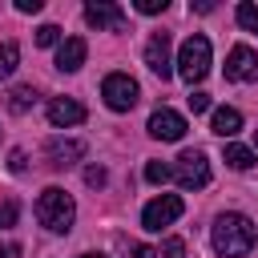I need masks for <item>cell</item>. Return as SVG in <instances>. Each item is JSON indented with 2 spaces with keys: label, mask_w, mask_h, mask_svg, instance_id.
<instances>
[{
  "label": "cell",
  "mask_w": 258,
  "mask_h": 258,
  "mask_svg": "<svg viewBox=\"0 0 258 258\" xmlns=\"http://www.w3.org/2000/svg\"><path fill=\"white\" fill-rule=\"evenodd\" d=\"M214 250L222 254V258H242V254H250L254 250V242H258V230H254V222L246 218V214H222L218 222H214Z\"/></svg>",
  "instance_id": "1"
},
{
  "label": "cell",
  "mask_w": 258,
  "mask_h": 258,
  "mask_svg": "<svg viewBox=\"0 0 258 258\" xmlns=\"http://www.w3.org/2000/svg\"><path fill=\"white\" fill-rule=\"evenodd\" d=\"M36 218H40L44 230L69 234V226H73V218H77V206H73V198H69L60 185H48V189L36 198Z\"/></svg>",
  "instance_id": "2"
},
{
  "label": "cell",
  "mask_w": 258,
  "mask_h": 258,
  "mask_svg": "<svg viewBox=\"0 0 258 258\" xmlns=\"http://www.w3.org/2000/svg\"><path fill=\"white\" fill-rule=\"evenodd\" d=\"M177 73L189 81V85H198L206 73H210V40L206 36H185L181 40V48H177Z\"/></svg>",
  "instance_id": "3"
},
{
  "label": "cell",
  "mask_w": 258,
  "mask_h": 258,
  "mask_svg": "<svg viewBox=\"0 0 258 258\" xmlns=\"http://www.w3.org/2000/svg\"><path fill=\"white\" fill-rule=\"evenodd\" d=\"M137 81L129 77V73H109L105 81H101V97H105V105L109 109H117V113H129L133 105H137Z\"/></svg>",
  "instance_id": "4"
},
{
  "label": "cell",
  "mask_w": 258,
  "mask_h": 258,
  "mask_svg": "<svg viewBox=\"0 0 258 258\" xmlns=\"http://www.w3.org/2000/svg\"><path fill=\"white\" fill-rule=\"evenodd\" d=\"M173 177H177L181 189H202V185H210V161H206V153H202V149H185V153L173 161Z\"/></svg>",
  "instance_id": "5"
},
{
  "label": "cell",
  "mask_w": 258,
  "mask_h": 258,
  "mask_svg": "<svg viewBox=\"0 0 258 258\" xmlns=\"http://www.w3.org/2000/svg\"><path fill=\"white\" fill-rule=\"evenodd\" d=\"M181 210H185V206H181V198H177V194H161V198H153V202L141 210V226L157 234L161 226H173V222L181 218Z\"/></svg>",
  "instance_id": "6"
},
{
  "label": "cell",
  "mask_w": 258,
  "mask_h": 258,
  "mask_svg": "<svg viewBox=\"0 0 258 258\" xmlns=\"http://www.w3.org/2000/svg\"><path fill=\"white\" fill-rule=\"evenodd\" d=\"M85 20L101 32V28H109V32H125V12L117 8V4H109V0H93V4H85Z\"/></svg>",
  "instance_id": "7"
},
{
  "label": "cell",
  "mask_w": 258,
  "mask_h": 258,
  "mask_svg": "<svg viewBox=\"0 0 258 258\" xmlns=\"http://www.w3.org/2000/svg\"><path fill=\"white\" fill-rule=\"evenodd\" d=\"M258 77V52L246 44H234L226 56V81H254Z\"/></svg>",
  "instance_id": "8"
},
{
  "label": "cell",
  "mask_w": 258,
  "mask_h": 258,
  "mask_svg": "<svg viewBox=\"0 0 258 258\" xmlns=\"http://www.w3.org/2000/svg\"><path fill=\"white\" fill-rule=\"evenodd\" d=\"M145 64L165 81V77H173V56H169V32H153L149 36V44H145Z\"/></svg>",
  "instance_id": "9"
},
{
  "label": "cell",
  "mask_w": 258,
  "mask_h": 258,
  "mask_svg": "<svg viewBox=\"0 0 258 258\" xmlns=\"http://www.w3.org/2000/svg\"><path fill=\"white\" fill-rule=\"evenodd\" d=\"M149 137H157V141H181L185 137V117L173 113V109H157L149 117Z\"/></svg>",
  "instance_id": "10"
},
{
  "label": "cell",
  "mask_w": 258,
  "mask_h": 258,
  "mask_svg": "<svg viewBox=\"0 0 258 258\" xmlns=\"http://www.w3.org/2000/svg\"><path fill=\"white\" fill-rule=\"evenodd\" d=\"M48 121H52L56 129L81 125V121H85V105L73 101V97H52V101H48Z\"/></svg>",
  "instance_id": "11"
},
{
  "label": "cell",
  "mask_w": 258,
  "mask_h": 258,
  "mask_svg": "<svg viewBox=\"0 0 258 258\" xmlns=\"http://www.w3.org/2000/svg\"><path fill=\"white\" fill-rule=\"evenodd\" d=\"M44 153H48V165L64 169V165H73V161H81V157H85V141H64V137H52V141L44 145Z\"/></svg>",
  "instance_id": "12"
},
{
  "label": "cell",
  "mask_w": 258,
  "mask_h": 258,
  "mask_svg": "<svg viewBox=\"0 0 258 258\" xmlns=\"http://www.w3.org/2000/svg\"><path fill=\"white\" fill-rule=\"evenodd\" d=\"M85 56H89V44H85L81 36H69V40H60V48H56V69H60V73H77V69L85 64Z\"/></svg>",
  "instance_id": "13"
},
{
  "label": "cell",
  "mask_w": 258,
  "mask_h": 258,
  "mask_svg": "<svg viewBox=\"0 0 258 258\" xmlns=\"http://www.w3.org/2000/svg\"><path fill=\"white\" fill-rule=\"evenodd\" d=\"M210 129H214L218 137H234V133L242 129V113H238V109H230V105H222V109H214Z\"/></svg>",
  "instance_id": "14"
},
{
  "label": "cell",
  "mask_w": 258,
  "mask_h": 258,
  "mask_svg": "<svg viewBox=\"0 0 258 258\" xmlns=\"http://www.w3.org/2000/svg\"><path fill=\"white\" fill-rule=\"evenodd\" d=\"M16 64H20V44L16 40H4L0 44V81H8L16 73Z\"/></svg>",
  "instance_id": "15"
},
{
  "label": "cell",
  "mask_w": 258,
  "mask_h": 258,
  "mask_svg": "<svg viewBox=\"0 0 258 258\" xmlns=\"http://www.w3.org/2000/svg\"><path fill=\"white\" fill-rule=\"evenodd\" d=\"M32 105H36V89H32V85L12 89V97H8V109H12V113H24V109H32Z\"/></svg>",
  "instance_id": "16"
},
{
  "label": "cell",
  "mask_w": 258,
  "mask_h": 258,
  "mask_svg": "<svg viewBox=\"0 0 258 258\" xmlns=\"http://www.w3.org/2000/svg\"><path fill=\"white\" fill-rule=\"evenodd\" d=\"M226 165L230 169H250L254 165V153L246 145H226Z\"/></svg>",
  "instance_id": "17"
},
{
  "label": "cell",
  "mask_w": 258,
  "mask_h": 258,
  "mask_svg": "<svg viewBox=\"0 0 258 258\" xmlns=\"http://www.w3.org/2000/svg\"><path fill=\"white\" fill-rule=\"evenodd\" d=\"M169 177H173V169H169L165 161H149V165H145V181H153V185H165Z\"/></svg>",
  "instance_id": "18"
},
{
  "label": "cell",
  "mask_w": 258,
  "mask_h": 258,
  "mask_svg": "<svg viewBox=\"0 0 258 258\" xmlns=\"http://www.w3.org/2000/svg\"><path fill=\"white\" fill-rule=\"evenodd\" d=\"M238 24H242V28H250V32H258V4L242 0V4H238Z\"/></svg>",
  "instance_id": "19"
},
{
  "label": "cell",
  "mask_w": 258,
  "mask_h": 258,
  "mask_svg": "<svg viewBox=\"0 0 258 258\" xmlns=\"http://www.w3.org/2000/svg\"><path fill=\"white\" fill-rule=\"evenodd\" d=\"M56 40H60V28H56V24H40V28H36V44H40V48H48V44H56Z\"/></svg>",
  "instance_id": "20"
},
{
  "label": "cell",
  "mask_w": 258,
  "mask_h": 258,
  "mask_svg": "<svg viewBox=\"0 0 258 258\" xmlns=\"http://www.w3.org/2000/svg\"><path fill=\"white\" fill-rule=\"evenodd\" d=\"M16 218H20V206L16 202H0V226H16Z\"/></svg>",
  "instance_id": "21"
},
{
  "label": "cell",
  "mask_w": 258,
  "mask_h": 258,
  "mask_svg": "<svg viewBox=\"0 0 258 258\" xmlns=\"http://www.w3.org/2000/svg\"><path fill=\"white\" fill-rule=\"evenodd\" d=\"M161 254H165V258H185V242H181V238H165Z\"/></svg>",
  "instance_id": "22"
},
{
  "label": "cell",
  "mask_w": 258,
  "mask_h": 258,
  "mask_svg": "<svg viewBox=\"0 0 258 258\" xmlns=\"http://www.w3.org/2000/svg\"><path fill=\"white\" fill-rule=\"evenodd\" d=\"M137 12L153 16V12H165V0H137Z\"/></svg>",
  "instance_id": "23"
},
{
  "label": "cell",
  "mask_w": 258,
  "mask_h": 258,
  "mask_svg": "<svg viewBox=\"0 0 258 258\" xmlns=\"http://www.w3.org/2000/svg\"><path fill=\"white\" fill-rule=\"evenodd\" d=\"M189 109H194V113H206V109H210V97H206V93H189Z\"/></svg>",
  "instance_id": "24"
},
{
  "label": "cell",
  "mask_w": 258,
  "mask_h": 258,
  "mask_svg": "<svg viewBox=\"0 0 258 258\" xmlns=\"http://www.w3.org/2000/svg\"><path fill=\"white\" fill-rule=\"evenodd\" d=\"M85 181H89V185H105V169H101V165H89V169H85Z\"/></svg>",
  "instance_id": "25"
},
{
  "label": "cell",
  "mask_w": 258,
  "mask_h": 258,
  "mask_svg": "<svg viewBox=\"0 0 258 258\" xmlns=\"http://www.w3.org/2000/svg\"><path fill=\"white\" fill-rule=\"evenodd\" d=\"M24 165H28V161H24V149H12V153H8V169H16V173H20Z\"/></svg>",
  "instance_id": "26"
},
{
  "label": "cell",
  "mask_w": 258,
  "mask_h": 258,
  "mask_svg": "<svg viewBox=\"0 0 258 258\" xmlns=\"http://www.w3.org/2000/svg\"><path fill=\"white\" fill-rule=\"evenodd\" d=\"M129 258H161L153 246H129Z\"/></svg>",
  "instance_id": "27"
},
{
  "label": "cell",
  "mask_w": 258,
  "mask_h": 258,
  "mask_svg": "<svg viewBox=\"0 0 258 258\" xmlns=\"http://www.w3.org/2000/svg\"><path fill=\"white\" fill-rule=\"evenodd\" d=\"M20 12H40V0H16Z\"/></svg>",
  "instance_id": "28"
},
{
  "label": "cell",
  "mask_w": 258,
  "mask_h": 258,
  "mask_svg": "<svg viewBox=\"0 0 258 258\" xmlns=\"http://www.w3.org/2000/svg\"><path fill=\"white\" fill-rule=\"evenodd\" d=\"M77 258H105V254H93V250H89V254H77Z\"/></svg>",
  "instance_id": "29"
},
{
  "label": "cell",
  "mask_w": 258,
  "mask_h": 258,
  "mask_svg": "<svg viewBox=\"0 0 258 258\" xmlns=\"http://www.w3.org/2000/svg\"><path fill=\"white\" fill-rule=\"evenodd\" d=\"M0 258H12V250H4V246H0Z\"/></svg>",
  "instance_id": "30"
},
{
  "label": "cell",
  "mask_w": 258,
  "mask_h": 258,
  "mask_svg": "<svg viewBox=\"0 0 258 258\" xmlns=\"http://www.w3.org/2000/svg\"><path fill=\"white\" fill-rule=\"evenodd\" d=\"M254 141H258V133H254Z\"/></svg>",
  "instance_id": "31"
}]
</instances>
